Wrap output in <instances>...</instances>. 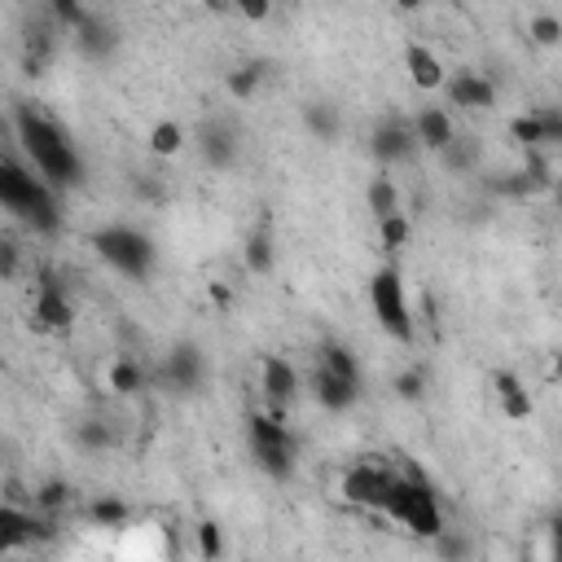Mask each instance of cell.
<instances>
[{
  "label": "cell",
  "mask_w": 562,
  "mask_h": 562,
  "mask_svg": "<svg viewBox=\"0 0 562 562\" xmlns=\"http://www.w3.org/2000/svg\"><path fill=\"white\" fill-rule=\"evenodd\" d=\"M202 378H206V356H202V347L198 342H176L171 351H167V382H171V391H184V395H193L198 386H202Z\"/></svg>",
  "instance_id": "obj_11"
},
{
  "label": "cell",
  "mask_w": 562,
  "mask_h": 562,
  "mask_svg": "<svg viewBox=\"0 0 562 562\" xmlns=\"http://www.w3.org/2000/svg\"><path fill=\"white\" fill-rule=\"evenodd\" d=\"M413 132H417V145L430 149V154H443L452 140H457V123L443 105H422L413 114Z\"/></svg>",
  "instance_id": "obj_14"
},
{
  "label": "cell",
  "mask_w": 562,
  "mask_h": 562,
  "mask_svg": "<svg viewBox=\"0 0 562 562\" xmlns=\"http://www.w3.org/2000/svg\"><path fill=\"white\" fill-rule=\"evenodd\" d=\"M404 70H408V83L422 88V92H435V88L448 83V70H443L439 53L430 44H422V40H408L404 44Z\"/></svg>",
  "instance_id": "obj_12"
},
{
  "label": "cell",
  "mask_w": 562,
  "mask_h": 562,
  "mask_svg": "<svg viewBox=\"0 0 562 562\" xmlns=\"http://www.w3.org/2000/svg\"><path fill=\"white\" fill-rule=\"evenodd\" d=\"M13 136H18L22 158H26L57 193L83 184V158H79V149H75V140H70L48 114H40L35 105L18 101V105H13Z\"/></svg>",
  "instance_id": "obj_1"
},
{
  "label": "cell",
  "mask_w": 562,
  "mask_h": 562,
  "mask_svg": "<svg viewBox=\"0 0 562 562\" xmlns=\"http://www.w3.org/2000/svg\"><path fill=\"white\" fill-rule=\"evenodd\" d=\"M443 88H448V101L461 110H492L496 105V83L479 70H457V75H448Z\"/></svg>",
  "instance_id": "obj_13"
},
{
  "label": "cell",
  "mask_w": 562,
  "mask_h": 562,
  "mask_svg": "<svg viewBox=\"0 0 562 562\" xmlns=\"http://www.w3.org/2000/svg\"><path fill=\"white\" fill-rule=\"evenodd\" d=\"M198 154H202V162H206L211 171H228V167L237 162V154H241L237 127L224 123V119L202 123V127H198Z\"/></svg>",
  "instance_id": "obj_10"
},
{
  "label": "cell",
  "mask_w": 562,
  "mask_h": 562,
  "mask_svg": "<svg viewBox=\"0 0 562 562\" xmlns=\"http://www.w3.org/2000/svg\"><path fill=\"white\" fill-rule=\"evenodd\" d=\"M303 127L316 140H338V110L329 101H307L303 105Z\"/></svg>",
  "instance_id": "obj_27"
},
{
  "label": "cell",
  "mask_w": 562,
  "mask_h": 562,
  "mask_svg": "<svg viewBox=\"0 0 562 562\" xmlns=\"http://www.w3.org/2000/svg\"><path fill=\"white\" fill-rule=\"evenodd\" d=\"M70 40H75V48H79L83 57L105 61V57H114V48H119V26H114L105 13H88V22H83Z\"/></svg>",
  "instance_id": "obj_15"
},
{
  "label": "cell",
  "mask_w": 562,
  "mask_h": 562,
  "mask_svg": "<svg viewBox=\"0 0 562 562\" xmlns=\"http://www.w3.org/2000/svg\"><path fill=\"white\" fill-rule=\"evenodd\" d=\"M75 448L79 452H105V448H114V426L105 417H83L75 426Z\"/></svg>",
  "instance_id": "obj_26"
},
{
  "label": "cell",
  "mask_w": 562,
  "mask_h": 562,
  "mask_svg": "<svg viewBox=\"0 0 562 562\" xmlns=\"http://www.w3.org/2000/svg\"><path fill=\"white\" fill-rule=\"evenodd\" d=\"M246 435H250V448H294L299 452V439H294L290 422L272 408H255L246 417Z\"/></svg>",
  "instance_id": "obj_16"
},
{
  "label": "cell",
  "mask_w": 562,
  "mask_h": 562,
  "mask_svg": "<svg viewBox=\"0 0 562 562\" xmlns=\"http://www.w3.org/2000/svg\"><path fill=\"white\" fill-rule=\"evenodd\" d=\"M369 307L382 325L386 338L395 342H413L417 338V316L408 307V294H404V277L395 263H382L373 277H369Z\"/></svg>",
  "instance_id": "obj_5"
},
{
  "label": "cell",
  "mask_w": 562,
  "mask_h": 562,
  "mask_svg": "<svg viewBox=\"0 0 562 562\" xmlns=\"http://www.w3.org/2000/svg\"><path fill=\"white\" fill-rule=\"evenodd\" d=\"M9 562H13V558H9Z\"/></svg>",
  "instance_id": "obj_42"
},
{
  "label": "cell",
  "mask_w": 562,
  "mask_h": 562,
  "mask_svg": "<svg viewBox=\"0 0 562 562\" xmlns=\"http://www.w3.org/2000/svg\"><path fill=\"white\" fill-rule=\"evenodd\" d=\"M509 136H514V140H518L527 154L544 149V127H540V114H536V110L514 114V119H509Z\"/></svg>",
  "instance_id": "obj_30"
},
{
  "label": "cell",
  "mask_w": 562,
  "mask_h": 562,
  "mask_svg": "<svg viewBox=\"0 0 562 562\" xmlns=\"http://www.w3.org/2000/svg\"><path fill=\"white\" fill-rule=\"evenodd\" d=\"M83 514L92 527H127V518H132V509L119 496H97V501H88Z\"/></svg>",
  "instance_id": "obj_29"
},
{
  "label": "cell",
  "mask_w": 562,
  "mask_h": 562,
  "mask_svg": "<svg viewBox=\"0 0 562 562\" xmlns=\"http://www.w3.org/2000/svg\"><path fill=\"white\" fill-rule=\"evenodd\" d=\"M312 395H316L321 408H329V413H347V408L360 400V386L316 364V369H312Z\"/></svg>",
  "instance_id": "obj_18"
},
{
  "label": "cell",
  "mask_w": 562,
  "mask_h": 562,
  "mask_svg": "<svg viewBox=\"0 0 562 562\" xmlns=\"http://www.w3.org/2000/svg\"><path fill=\"white\" fill-rule=\"evenodd\" d=\"M553 378L562 382V351H553Z\"/></svg>",
  "instance_id": "obj_41"
},
{
  "label": "cell",
  "mask_w": 562,
  "mask_h": 562,
  "mask_svg": "<svg viewBox=\"0 0 562 562\" xmlns=\"http://www.w3.org/2000/svg\"><path fill=\"white\" fill-rule=\"evenodd\" d=\"M237 13H241V18H250V22H263L272 9H268L263 0H250V4H237Z\"/></svg>",
  "instance_id": "obj_40"
},
{
  "label": "cell",
  "mask_w": 562,
  "mask_h": 562,
  "mask_svg": "<svg viewBox=\"0 0 562 562\" xmlns=\"http://www.w3.org/2000/svg\"><path fill=\"white\" fill-rule=\"evenodd\" d=\"M492 395H496V404H501V413H505L509 422H527V417L536 413L527 382H522L518 373H509V369H496V373H492Z\"/></svg>",
  "instance_id": "obj_17"
},
{
  "label": "cell",
  "mask_w": 562,
  "mask_h": 562,
  "mask_svg": "<svg viewBox=\"0 0 562 562\" xmlns=\"http://www.w3.org/2000/svg\"><path fill=\"white\" fill-rule=\"evenodd\" d=\"M417 149H422V145H417V132H413V119L386 114V119H378L373 132H369V154H373V162H378L382 171H391L395 162H408Z\"/></svg>",
  "instance_id": "obj_8"
},
{
  "label": "cell",
  "mask_w": 562,
  "mask_h": 562,
  "mask_svg": "<svg viewBox=\"0 0 562 562\" xmlns=\"http://www.w3.org/2000/svg\"><path fill=\"white\" fill-rule=\"evenodd\" d=\"M0 206L13 220H22L35 237H53L61 228V198H57V189L31 162H22L18 154L0 158Z\"/></svg>",
  "instance_id": "obj_2"
},
{
  "label": "cell",
  "mask_w": 562,
  "mask_h": 562,
  "mask_svg": "<svg viewBox=\"0 0 562 562\" xmlns=\"http://www.w3.org/2000/svg\"><path fill=\"white\" fill-rule=\"evenodd\" d=\"M110 391L114 395H136V391H145V382H149V373H145V364L140 360H132V356H119L114 364H110Z\"/></svg>",
  "instance_id": "obj_24"
},
{
  "label": "cell",
  "mask_w": 562,
  "mask_h": 562,
  "mask_svg": "<svg viewBox=\"0 0 562 562\" xmlns=\"http://www.w3.org/2000/svg\"><path fill=\"white\" fill-rule=\"evenodd\" d=\"M382 514H386L391 522H400V527H404L408 536H417V540H439V536L448 531L443 505H439V496H435L426 470H417L413 461L400 465V479H395V487L386 492Z\"/></svg>",
  "instance_id": "obj_3"
},
{
  "label": "cell",
  "mask_w": 562,
  "mask_h": 562,
  "mask_svg": "<svg viewBox=\"0 0 562 562\" xmlns=\"http://www.w3.org/2000/svg\"><path fill=\"white\" fill-rule=\"evenodd\" d=\"M395 479H400V465L378 461V457H364V461H351V465L342 470V479H338V496H342L347 505H356V509H373V514H382L386 492L395 487Z\"/></svg>",
  "instance_id": "obj_6"
},
{
  "label": "cell",
  "mask_w": 562,
  "mask_h": 562,
  "mask_svg": "<svg viewBox=\"0 0 562 562\" xmlns=\"http://www.w3.org/2000/svg\"><path fill=\"white\" fill-rule=\"evenodd\" d=\"M439 158H443V167H452V171H461V176H465V171H474V162H479V140L457 136Z\"/></svg>",
  "instance_id": "obj_35"
},
{
  "label": "cell",
  "mask_w": 562,
  "mask_h": 562,
  "mask_svg": "<svg viewBox=\"0 0 562 562\" xmlns=\"http://www.w3.org/2000/svg\"><path fill=\"white\" fill-rule=\"evenodd\" d=\"M527 35H531V44H540V48H558V44H562V18H558V13H531V18H527Z\"/></svg>",
  "instance_id": "obj_34"
},
{
  "label": "cell",
  "mask_w": 562,
  "mask_h": 562,
  "mask_svg": "<svg viewBox=\"0 0 562 562\" xmlns=\"http://www.w3.org/2000/svg\"><path fill=\"white\" fill-rule=\"evenodd\" d=\"M193 544H198V558L202 562H224V531L215 518H202L193 527Z\"/></svg>",
  "instance_id": "obj_31"
},
{
  "label": "cell",
  "mask_w": 562,
  "mask_h": 562,
  "mask_svg": "<svg viewBox=\"0 0 562 562\" xmlns=\"http://www.w3.org/2000/svg\"><path fill=\"white\" fill-rule=\"evenodd\" d=\"M395 395L404 400V404H422L426 400V369L422 364H408L404 373H395Z\"/></svg>",
  "instance_id": "obj_36"
},
{
  "label": "cell",
  "mask_w": 562,
  "mask_h": 562,
  "mask_svg": "<svg viewBox=\"0 0 562 562\" xmlns=\"http://www.w3.org/2000/svg\"><path fill=\"white\" fill-rule=\"evenodd\" d=\"M430 549H435L439 562H474V540L461 527H448L439 540H430Z\"/></svg>",
  "instance_id": "obj_28"
},
{
  "label": "cell",
  "mask_w": 562,
  "mask_h": 562,
  "mask_svg": "<svg viewBox=\"0 0 562 562\" xmlns=\"http://www.w3.org/2000/svg\"><path fill=\"white\" fill-rule=\"evenodd\" d=\"M364 206H369V215L382 224V220H391V215H400V184L386 176V171H378L373 180H369V189H364Z\"/></svg>",
  "instance_id": "obj_22"
},
{
  "label": "cell",
  "mask_w": 562,
  "mask_h": 562,
  "mask_svg": "<svg viewBox=\"0 0 562 562\" xmlns=\"http://www.w3.org/2000/svg\"><path fill=\"white\" fill-rule=\"evenodd\" d=\"M92 246H97V255L119 277H132V281H145L154 272V259H158L154 237L140 233V228H132V224H105V228H97L92 233Z\"/></svg>",
  "instance_id": "obj_4"
},
{
  "label": "cell",
  "mask_w": 562,
  "mask_h": 562,
  "mask_svg": "<svg viewBox=\"0 0 562 562\" xmlns=\"http://www.w3.org/2000/svg\"><path fill=\"white\" fill-rule=\"evenodd\" d=\"M408 237H413V220H408L404 211L378 224V241H382V250H386V255H395V250H404V246H408Z\"/></svg>",
  "instance_id": "obj_33"
},
{
  "label": "cell",
  "mask_w": 562,
  "mask_h": 562,
  "mask_svg": "<svg viewBox=\"0 0 562 562\" xmlns=\"http://www.w3.org/2000/svg\"><path fill=\"white\" fill-rule=\"evenodd\" d=\"M540 127H544V145H562V105H536Z\"/></svg>",
  "instance_id": "obj_37"
},
{
  "label": "cell",
  "mask_w": 562,
  "mask_h": 562,
  "mask_svg": "<svg viewBox=\"0 0 562 562\" xmlns=\"http://www.w3.org/2000/svg\"><path fill=\"white\" fill-rule=\"evenodd\" d=\"M184 140H189V132H184V123H176V119H158V123L149 127V154H154V158H176V154L184 149Z\"/></svg>",
  "instance_id": "obj_23"
},
{
  "label": "cell",
  "mask_w": 562,
  "mask_h": 562,
  "mask_svg": "<svg viewBox=\"0 0 562 562\" xmlns=\"http://www.w3.org/2000/svg\"><path fill=\"white\" fill-rule=\"evenodd\" d=\"M88 13H92V9H88L83 0H53V4H48V18H53L57 31H66V35H75V31L88 22Z\"/></svg>",
  "instance_id": "obj_32"
},
{
  "label": "cell",
  "mask_w": 562,
  "mask_h": 562,
  "mask_svg": "<svg viewBox=\"0 0 562 562\" xmlns=\"http://www.w3.org/2000/svg\"><path fill=\"white\" fill-rule=\"evenodd\" d=\"M263 61H241V66H233L228 75H224V88H228V97L233 101H250L255 92H259V83H263Z\"/></svg>",
  "instance_id": "obj_25"
},
{
  "label": "cell",
  "mask_w": 562,
  "mask_h": 562,
  "mask_svg": "<svg viewBox=\"0 0 562 562\" xmlns=\"http://www.w3.org/2000/svg\"><path fill=\"white\" fill-rule=\"evenodd\" d=\"M31 325L40 334H66L75 325V299L70 290L57 281L53 268L35 272V299H31Z\"/></svg>",
  "instance_id": "obj_7"
},
{
  "label": "cell",
  "mask_w": 562,
  "mask_h": 562,
  "mask_svg": "<svg viewBox=\"0 0 562 562\" xmlns=\"http://www.w3.org/2000/svg\"><path fill=\"white\" fill-rule=\"evenodd\" d=\"M0 277H4V281L18 277V241H4V246H0Z\"/></svg>",
  "instance_id": "obj_39"
},
{
  "label": "cell",
  "mask_w": 562,
  "mask_h": 562,
  "mask_svg": "<svg viewBox=\"0 0 562 562\" xmlns=\"http://www.w3.org/2000/svg\"><path fill=\"white\" fill-rule=\"evenodd\" d=\"M259 391H263V404L285 417V408L299 395V369L285 356H263L259 360Z\"/></svg>",
  "instance_id": "obj_9"
},
{
  "label": "cell",
  "mask_w": 562,
  "mask_h": 562,
  "mask_svg": "<svg viewBox=\"0 0 562 562\" xmlns=\"http://www.w3.org/2000/svg\"><path fill=\"white\" fill-rule=\"evenodd\" d=\"M241 259H246V272H259V277L272 272V263H277V233H272V220L268 215L246 233Z\"/></svg>",
  "instance_id": "obj_19"
},
{
  "label": "cell",
  "mask_w": 562,
  "mask_h": 562,
  "mask_svg": "<svg viewBox=\"0 0 562 562\" xmlns=\"http://www.w3.org/2000/svg\"><path fill=\"white\" fill-rule=\"evenodd\" d=\"M75 505V487L66 483V479H40L35 487H31V509L35 514H48V518H61L66 509Z\"/></svg>",
  "instance_id": "obj_20"
},
{
  "label": "cell",
  "mask_w": 562,
  "mask_h": 562,
  "mask_svg": "<svg viewBox=\"0 0 562 562\" xmlns=\"http://www.w3.org/2000/svg\"><path fill=\"white\" fill-rule=\"evenodd\" d=\"M316 364L360 386V360H356V351H351L347 342H338V338H321V342H316Z\"/></svg>",
  "instance_id": "obj_21"
},
{
  "label": "cell",
  "mask_w": 562,
  "mask_h": 562,
  "mask_svg": "<svg viewBox=\"0 0 562 562\" xmlns=\"http://www.w3.org/2000/svg\"><path fill=\"white\" fill-rule=\"evenodd\" d=\"M544 536H549V562H562V509L544 522Z\"/></svg>",
  "instance_id": "obj_38"
}]
</instances>
